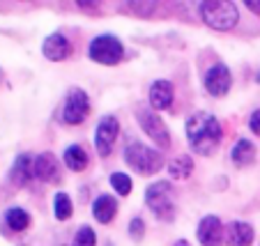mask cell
<instances>
[{
  "mask_svg": "<svg viewBox=\"0 0 260 246\" xmlns=\"http://www.w3.org/2000/svg\"><path fill=\"white\" fill-rule=\"evenodd\" d=\"M221 138H223L221 122L212 113L196 111V113L187 120V140L196 154H203V157L212 154L219 148Z\"/></svg>",
  "mask_w": 260,
  "mask_h": 246,
  "instance_id": "cell-1",
  "label": "cell"
},
{
  "mask_svg": "<svg viewBox=\"0 0 260 246\" xmlns=\"http://www.w3.org/2000/svg\"><path fill=\"white\" fill-rule=\"evenodd\" d=\"M0 83H3V69H0Z\"/></svg>",
  "mask_w": 260,
  "mask_h": 246,
  "instance_id": "cell-27",
  "label": "cell"
},
{
  "mask_svg": "<svg viewBox=\"0 0 260 246\" xmlns=\"http://www.w3.org/2000/svg\"><path fill=\"white\" fill-rule=\"evenodd\" d=\"M136 120H138L143 131L147 133V138L154 140L159 148H168V145H171V133H168L166 122H164L152 109H138Z\"/></svg>",
  "mask_w": 260,
  "mask_h": 246,
  "instance_id": "cell-6",
  "label": "cell"
},
{
  "mask_svg": "<svg viewBox=\"0 0 260 246\" xmlns=\"http://www.w3.org/2000/svg\"><path fill=\"white\" fill-rule=\"evenodd\" d=\"M203 81H205V90L212 97H226L233 85L231 69H228L226 64H214V67H210Z\"/></svg>",
  "mask_w": 260,
  "mask_h": 246,
  "instance_id": "cell-10",
  "label": "cell"
},
{
  "mask_svg": "<svg viewBox=\"0 0 260 246\" xmlns=\"http://www.w3.org/2000/svg\"><path fill=\"white\" fill-rule=\"evenodd\" d=\"M255 145L251 143V140H246V138H240L235 145H233L231 150V159L235 166L244 168V166H251V163L255 161Z\"/></svg>",
  "mask_w": 260,
  "mask_h": 246,
  "instance_id": "cell-17",
  "label": "cell"
},
{
  "mask_svg": "<svg viewBox=\"0 0 260 246\" xmlns=\"http://www.w3.org/2000/svg\"><path fill=\"white\" fill-rule=\"evenodd\" d=\"M118 214V200L111 198L108 193H102L97 200L92 202V217L97 219L99 223H111Z\"/></svg>",
  "mask_w": 260,
  "mask_h": 246,
  "instance_id": "cell-16",
  "label": "cell"
},
{
  "mask_svg": "<svg viewBox=\"0 0 260 246\" xmlns=\"http://www.w3.org/2000/svg\"><path fill=\"white\" fill-rule=\"evenodd\" d=\"M124 161H127V166L134 168L138 175H154V172H159L166 166L161 152L147 148L141 140H129L127 143V148H124Z\"/></svg>",
  "mask_w": 260,
  "mask_h": 246,
  "instance_id": "cell-3",
  "label": "cell"
},
{
  "mask_svg": "<svg viewBox=\"0 0 260 246\" xmlns=\"http://www.w3.org/2000/svg\"><path fill=\"white\" fill-rule=\"evenodd\" d=\"M62 161H64V166L69 168V170H74V172H81V170H85L88 168V152H85L81 145H69L67 150H64V154H62Z\"/></svg>",
  "mask_w": 260,
  "mask_h": 246,
  "instance_id": "cell-18",
  "label": "cell"
},
{
  "mask_svg": "<svg viewBox=\"0 0 260 246\" xmlns=\"http://www.w3.org/2000/svg\"><path fill=\"white\" fill-rule=\"evenodd\" d=\"M10 180L16 187H25L30 180H35V157L32 154H19L14 159V166L10 170Z\"/></svg>",
  "mask_w": 260,
  "mask_h": 246,
  "instance_id": "cell-13",
  "label": "cell"
},
{
  "mask_svg": "<svg viewBox=\"0 0 260 246\" xmlns=\"http://www.w3.org/2000/svg\"><path fill=\"white\" fill-rule=\"evenodd\" d=\"M88 55L99 64H118L124 58V46L115 34H99L90 42Z\"/></svg>",
  "mask_w": 260,
  "mask_h": 246,
  "instance_id": "cell-5",
  "label": "cell"
},
{
  "mask_svg": "<svg viewBox=\"0 0 260 246\" xmlns=\"http://www.w3.org/2000/svg\"><path fill=\"white\" fill-rule=\"evenodd\" d=\"M249 129H251L253 133H258V136H260V109L251 113V118H249Z\"/></svg>",
  "mask_w": 260,
  "mask_h": 246,
  "instance_id": "cell-25",
  "label": "cell"
},
{
  "mask_svg": "<svg viewBox=\"0 0 260 246\" xmlns=\"http://www.w3.org/2000/svg\"><path fill=\"white\" fill-rule=\"evenodd\" d=\"M253 239H255V232L246 221H233L226 228V241L231 246H251Z\"/></svg>",
  "mask_w": 260,
  "mask_h": 246,
  "instance_id": "cell-14",
  "label": "cell"
},
{
  "mask_svg": "<svg viewBox=\"0 0 260 246\" xmlns=\"http://www.w3.org/2000/svg\"><path fill=\"white\" fill-rule=\"evenodd\" d=\"M90 115V97L85 90L81 88H74L69 90L67 94V101H64V109H62V120L67 124H81L85 122V118Z\"/></svg>",
  "mask_w": 260,
  "mask_h": 246,
  "instance_id": "cell-7",
  "label": "cell"
},
{
  "mask_svg": "<svg viewBox=\"0 0 260 246\" xmlns=\"http://www.w3.org/2000/svg\"><path fill=\"white\" fill-rule=\"evenodd\" d=\"M5 223H7L10 230L23 232L25 228L30 226V214L25 212V209H21V207H12V209L5 212Z\"/></svg>",
  "mask_w": 260,
  "mask_h": 246,
  "instance_id": "cell-20",
  "label": "cell"
},
{
  "mask_svg": "<svg viewBox=\"0 0 260 246\" xmlns=\"http://www.w3.org/2000/svg\"><path fill=\"white\" fill-rule=\"evenodd\" d=\"M145 202L159 221L175 219V191L168 182H154L145 189Z\"/></svg>",
  "mask_w": 260,
  "mask_h": 246,
  "instance_id": "cell-4",
  "label": "cell"
},
{
  "mask_svg": "<svg viewBox=\"0 0 260 246\" xmlns=\"http://www.w3.org/2000/svg\"><path fill=\"white\" fill-rule=\"evenodd\" d=\"M120 133V122L115 115H104L94 129V148L99 157H108L115 145V138Z\"/></svg>",
  "mask_w": 260,
  "mask_h": 246,
  "instance_id": "cell-8",
  "label": "cell"
},
{
  "mask_svg": "<svg viewBox=\"0 0 260 246\" xmlns=\"http://www.w3.org/2000/svg\"><path fill=\"white\" fill-rule=\"evenodd\" d=\"M58 178V161L51 152H42L35 157V180L40 182H53Z\"/></svg>",
  "mask_w": 260,
  "mask_h": 246,
  "instance_id": "cell-15",
  "label": "cell"
},
{
  "mask_svg": "<svg viewBox=\"0 0 260 246\" xmlns=\"http://www.w3.org/2000/svg\"><path fill=\"white\" fill-rule=\"evenodd\" d=\"M94 244H97V235H94V230L90 226H81L72 241V246H94Z\"/></svg>",
  "mask_w": 260,
  "mask_h": 246,
  "instance_id": "cell-22",
  "label": "cell"
},
{
  "mask_svg": "<svg viewBox=\"0 0 260 246\" xmlns=\"http://www.w3.org/2000/svg\"><path fill=\"white\" fill-rule=\"evenodd\" d=\"M111 187H113L120 196H129V193H132V180H129V175H124V172H113V175H111Z\"/></svg>",
  "mask_w": 260,
  "mask_h": 246,
  "instance_id": "cell-23",
  "label": "cell"
},
{
  "mask_svg": "<svg viewBox=\"0 0 260 246\" xmlns=\"http://www.w3.org/2000/svg\"><path fill=\"white\" fill-rule=\"evenodd\" d=\"M72 198L67 196L64 191H60V193H55V198H53V214H55V219L58 221H67L69 217H72Z\"/></svg>",
  "mask_w": 260,
  "mask_h": 246,
  "instance_id": "cell-21",
  "label": "cell"
},
{
  "mask_svg": "<svg viewBox=\"0 0 260 246\" xmlns=\"http://www.w3.org/2000/svg\"><path fill=\"white\" fill-rule=\"evenodd\" d=\"M173 99H175V88H173L171 81H154L152 88H150V106L154 111H166L173 106Z\"/></svg>",
  "mask_w": 260,
  "mask_h": 246,
  "instance_id": "cell-12",
  "label": "cell"
},
{
  "mask_svg": "<svg viewBox=\"0 0 260 246\" xmlns=\"http://www.w3.org/2000/svg\"><path fill=\"white\" fill-rule=\"evenodd\" d=\"M198 14L210 28L221 30V32L233 30L240 21V12H237L235 3H231V0H205L198 7Z\"/></svg>",
  "mask_w": 260,
  "mask_h": 246,
  "instance_id": "cell-2",
  "label": "cell"
},
{
  "mask_svg": "<svg viewBox=\"0 0 260 246\" xmlns=\"http://www.w3.org/2000/svg\"><path fill=\"white\" fill-rule=\"evenodd\" d=\"M166 168H168V175H171L173 180H187L193 172V159L189 157V154H180V157L173 159Z\"/></svg>",
  "mask_w": 260,
  "mask_h": 246,
  "instance_id": "cell-19",
  "label": "cell"
},
{
  "mask_svg": "<svg viewBox=\"0 0 260 246\" xmlns=\"http://www.w3.org/2000/svg\"><path fill=\"white\" fill-rule=\"evenodd\" d=\"M42 53H44V58L51 60V62H62V60H67L69 55H72V42H69L64 34L53 32L44 40Z\"/></svg>",
  "mask_w": 260,
  "mask_h": 246,
  "instance_id": "cell-11",
  "label": "cell"
},
{
  "mask_svg": "<svg viewBox=\"0 0 260 246\" xmlns=\"http://www.w3.org/2000/svg\"><path fill=\"white\" fill-rule=\"evenodd\" d=\"M143 232H145V223H143V219H134L132 223H129V235L134 237V239H141Z\"/></svg>",
  "mask_w": 260,
  "mask_h": 246,
  "instance_id": "cell-24",
  "label": "cell"
},
{
  "mask_svg": "<svg viewBox=\"0 0 260 246\" xmlns=\"http://www.w3.org/2000/svg\"><path fill=\"white\" fill-rule=\"evenodd\" d=\"M175 246H189V244H187V241H184V239H180V241H177Z\"/></svg>",
  "mask_w": 260,
  "mask_h": 246,
  "instance_id": "cell-26",
  "label": "cell"
},
{
  "mask_svg": "<svg viewBox=\"0 0 260 246\" xmlns=\"http://www.w3.org/2000/svg\"><path fill=\"white\" fill-rule=\"evenodd\" d=\"M198 241L203 246H221L226 241V228H223V221L214 214H207V217L201 219L198 223Z\"/></svg>",
  "mask_w": 260,
  "mask_h": 246,
  "instance_id": "cell-9",
  "label": "cell"
}]
</instances>
